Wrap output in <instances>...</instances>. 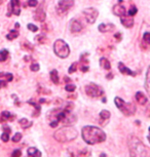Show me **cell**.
Instances as JSON below:
<instances>
[{
  "label": "cell",
  "mask_w": 150,
  "mask_h": 157,
  "mask_svg": "<svg viewBox=\"0 0 150 157\" xmlns=\"http://www.w3.org/2000/svg\"><path fill=\"white\" fill-rule=\"evenodd\" d=\"M100 157H107V155H106L105 153H102L101 155H100Z\"/></svg>",
  "instance_id": "681fc988"
},
{
  "label": "cell",
  "mask_w": 150,
  "mask_h": 157,
  "mask_svg": "<svg viewBox=\"0 0 150 157\" xmlns=\"http://www.w3.org/2000/svg\"><path fill=\"white\" fill-rule=\"evenodd\" d=\"M39 65H38L37 63H33V64H31V66H30V69L31 71H33V72H37L38 70H39Z\"/></svg>",
  "instance_id": "d590c367"
},
{
  "label": "cell",
  "mask_w": 150,
  "mask_h": 157,
  "mask_svg": "<svg viewBox=\"0 0 150 157\" xmlns=\"http://www.w3.org/2000/svg\"><path fill=\"white\" fill-rule=\"evenodd\" d=\"M1 140L4 142V143H7L8 141H10V134H7V132H4L1 135Z\"/></svg>",
  "instance_id": "e575fe53"
},
{
  "label": "cell",
  "mask_w": 150,
  "mask_h": 157,
  "mask_svg": "<svg viewBox=\"0 0 150 157\" xmlns=\"http://www.w3.org/2000/svg\"><path fill=\"white\" fill-rule=\"evenodd\" d=\"M49 76H51V79L52 81V83L54 84H59V74H58V71L57 70H52L51 73H49Z\"/></svg>",
  "instance_id": "cb8c5ba5"
},
{
  "label": "cell",
  "mask_w": 150,
  "mask_h": 157,
  "mask_svg": "<svg viewBox=\"0 0 150 157\" xmlns=\"http://www.w3.org/2000/svg\"><path fill=\"white\" fill-rule=\"evenodd\" d=\"M65 90H66V91H68V93H73V91L76 90V86L74 84L69 83V84H66Z\"/></svg>",
  "instance_id": "1f68e13d"
},
{
  "label": "cell",
  "mask_w": 150,
  "mask_h": 157,
  "mask_svg": "<svg viewBox=\"0 0 150 157\" xmlns=\"http://www.w3.org/2000/svg\"><path fill=\"white\" fill-rule=\"evenodd\" d=\"M54 52L57 57L66 59L70 55V47L64 40L58 39L54 43Z\"/></svg>",
  "instance_id": "5b68a950"
},
{
  "label": "cell",
  "mask_w": 150,
  "mask_h": 157,
  "mask_svg": "<svg viewBox=\"0 0 150 157\" xmlns=\"http://www.w3.org/2000/svg\"><path fill=\"white\" fill-rule=\"evenodd\" d=\"M2 129H3L4 132H7V134H10L11 132V129L10 126H6V125H3L2 126Z\"/></svg>",
  "instance_id": "b9f144b4"
},
{
  "label": "cell",
  "mask_w": 150,
  "mask_h": 157,
  "mask_svg": "<svg viewBox=\"0 0 150 157\" xmlns=\"http://www.w3.org/2000/svg\"><path fill=\"white\" fill-rule=\"evenodd\" d=\"M8 57V50L7 49H2L0 52V62H5Z\"/></svg>",
  "instance_id": "484cf974"
},
{
  "label": "cell",
  "mask_w": 150,
  "mask_h": 157,
  "mask_svg": "<svg viewBox=\"0 0 150 157\" xmlns=\"http://www.w3.org/2000/svg\"><path fill=\"white\" fill-rule=\"evenodd\" d=\"M80 70H81V72H87L89 71V67L87 66H85V65H81V67H80Z\"/></svg>",
  "instance_id": "7bdbcfd3"
},
{
  "label": "cell",
  "mask_w": 150,
  "mask_h": 157,
  "mask_svg": "<svg viewBox=\"0 0 150 157\" xmlns=\"http://www.w3.org/2000/svg\"><path fill=\"white\" fill-rule=\"evenodd\" d=\"M114 103H115L116 107L119 109L120 112L125 116H132V115L136 113V106L133 103H125L121 98L118 97L114 99Z\"/></svg>",
  "instance_id": "277c9868"
},
{
  "label": "cell",
  "mask_w": 150,
  "mask_h": 157,
  "mask_svg": "<svg viewBox=\"0 0 150 157\" xmlns=\"http://www.w3.org/2000/svg\"><path fill=\"white\" fill-rule=\"evenodd\" d=\"M22 134H21V132H17L16 135L13 136V138H11V141L13 142V143H19V142L22 140Z\"/></svg>",
  "instance_id": "4dcf8cb0"
},
{
  "label": "cell",
  "mask_w": 150,
  "mask_h": 157,
  "mask_svg": "<svg viewBox=\"0 0 150 157\" xmlns=\"http://www.w3.org/2000/svg\"><path fill=\"white\" fill-rule=\"evenodd\" d=\"M84 90L85 94L90 98H100L104 94V90L102 88V86H100V85L96 83H93V82L85 85Z\"/></svg>",
  "instance_id": "8992f818"
},
{
  "label": "cell",
  "mask_w": 150,
  "mask_h": 157,
  "mask_svg": "<svg viewBox=\"0 0 150 157\" xmlns=\"http://www.w3.org/2000/svg\"><path fill=\"white\" fill-rule=\"evenodd\" d=\"M14 116L11 115L8 111H3L0 115V122H3V121H7V120H13Z\"/></svg>",
  "instance_id": "ffe728a7"
},
{
  "label": "cell",
  "mask_w": 150,
  "mask_h": 157,
  "mask_svg": "<svg viewBox=\"0 0 150 157\" xmlns=\"http://www.w3.org/2000/svg\"><path fill=\"white\" fill-rule=\"evenodd\" d=\"M147 139H148V141H149V143H150V127H149V136L147 137Z\"/></svg>",
  "instance_id": "f907efd6"
},
{
  "label": "cell",
  "mask_w": 150,
  "mask_h": 157,
  "mask_svg": "<svg viewBox=\"0 0 150 157\" xmlns=\"http://www.w3.org/2000/svg\"><path fill=\"white\" fill-rule=\"evenodd\" d=\"M6 86H7V81L0 79V90H1V88H3V87H6Z\"/></svg>",
  "instance_id": "60d3db41"
},
{
  "label": "cell",
  "mask_w": 150,
  "mask_h": 157,
  "mask_svg": "<svg viewBox=\"0 0 150 157\" xmlns=\"http://www.w3.org/2000/svg\"><path fill=\"white\" fill-rule=\"evenodd\" d=\"M99 117H100V124L101 125H105L110 118V112L107 110H102L100 112Z\"/></svg>",
  "instance_id": "5bb4252c"
},
{
  "label": "cell",
  "mask_w": 150,
  "mask_h": 157,
  "mask_svg": "<svg viewBox=\"0 0 150 157\" xmlns=\"http://www.w3.org/2000/svg\"><path fill=\"white\" fill-rule=\"evenodd\" d=\"M100 66H101V68H103L104 70H108V71H109L111 69L110 62L108 61L106 58H101V59H100Z\"/></svg>",
  "instance_id": "44dd1931"
},
{
  "label": "cell",
  "mask_w": 150,
  "mask_h": 157,
  "mask_svg": "<svg viewBox=\"0 0 150 157\" xmlns=\"http://www.w3.org/2000/svg\"><path fill=\"white\" fill-rule=\"evenodd\" d=\"M8 13H6L7 17H10L11 14L14 16H20L21 14V2L20 0H10L8 3Z\"/></svg>",
  "instance_id": "ba28073f"
},
{
  "label": "cell",
  "mask_w": 150,
  "mask_h": 157,
  "mask_svg": "<svg viewBox=\"0 0 150 157\" xmlns=\"http://www.w3.org/2000/svg\"><path fill=\"white\" fill-rule=\"evenodd\" d=\"M114 28H115V26L113 24H100L98 27L99 31L101 33H108V32L113 31Z\"/></svg>",
  "instance_id": "9a60e30c"
},
{
  "label": "cell",
  "mask_w": 150,
  "mask_h": 157,
  "mask_svg": "<svg viewBox=\"0 0 150 157\" xmlns=\"http://www.w3.org/2000/svg\"><path fill=\"white\" fill-rule=\"evenodd\" d=\"M89 156H90V151H89L87 149L80 150L78 152V157H89Z\"/></svg>",
  "instance_id": "f546056e"
},
{
  "label": "cell",
  "mask_w": 150,
  "mask_h": 157,
  "mask_svg": "<svg viewBox=\"0 0 150 157\" xmlns=\"http://www.w3.org/2000/svg\"><path fill=\"white\" fill-rule=\"evenodd\" d=\"M118 70H119V72L123 74V75H130V76H136V72H134V71H132L131 69H129L128 67L125 66L123 63H118Z\"/></svg>",
  "instance_id": "4fadbf2b"
},
{
  "label": "cell",
  "mask_w": 150,
  "mask_h": 157,
  "mask_svg": "<svg viewBox=\"0 0 150 157\" xmlns=\"http://www.w3.org/2000/svg\"><path fill=\"white\" fill-rule=\"evenodd\" d=\"M21 156H22V151L19 149L14 150L13 154H11V157H21Z\"/></svg>",
  "instance_id": "74e56055"
},
{
  "label": "cell",
  "mask_w": 150,
  "mask_h": 157,
  "mask_svg": "<svg viewBox=\"0 0 150 157\" xmlns=\"http://www.w3.org/2000/svg\"><path fill=\"white\" fill-rule=\"evenodd\" d=\"M27 28H28L30 31H32V32H37L38 30H39V28H38L37 26L33 25V24H28V25H27Z\"/></svg>",
  "instance_id": "d6a6232c"
},
{
  "label": "cell",
  "mask_w": 150,
  "mask_h": 157,
  "mask_svg": "<svg viewBox=\"0 0 150 157\" xmlns=\"http://www.w3.org/2000/svg\"><path fill=\"white\" fill-rule=\"evenodd\" d=\"M28 5L30 7H36L38 5V0H29Z\"/></svg>",
  "instance_id": "8d00e7d4"
},
{
  "label": "cell",
  "mask_w": 150,
  "mask_h": 157,
  "mask_svg": "<svg viewBox=\"0 0 150 157\" xmlns=\"http://www.w3.org/2000/svg\"><path fill=\"white\" fill-rule=\"evenodd\" d=\"M106 78H107V79H112V78H113V74H112V73L108 74V75L106 76Z\"/></svg>",
  "instance_id": "f6af8a7d"
},
{
  "label": "cell",
  "mask_w": 150,
  "mask_h": 157,
  "mask_svg": "<svg viewBox=\"0 0 150 157\" xmlns=\"http://www.w3.org/2000/svg\"><path fill=\"white\" fill-rule=\"evenodd\" d=\"M103 103H106V101H107V100H106V98H103Z\"/></svg>",
  "instance_id": "816d5d0a"
},
{
  "label": "cell",
  "mask_w": 150,
  "mask_h": 157,
  "mask_svg": "<svg viewBox=\"0 0 150 157\" xmlns=\"http://www.w3.org/2000/svg\"><path fill=\"white\" fill-rule=\"evenodd\" d=\"M5 79H6L7 82H10L13 81V75L11 73H5Z\"/></svg>",
  "instance_id": "f35d334b"
},
{
  "label": "cell",
  "mask_w": 150,
  "mask_h": 157,
  "mask_svg": "<svg viewBox=\"0 0 150 157\" xmlns=\"http://www.w3.org/2000/svg\"><path fill=\"white\" fill-rule=\"evenodd\" d=\"M74 5V0H60L56 6V10L59 14H64Z\"/></svg>",
  "instance_id": "52a82bcc"
},
{
  "label": "cell",
  "mask_w": 150,
  "mask_h": 157,
  "mask_svg": "<svg viewBox=\"0 0 150 157\" xmlns=\"http://www.w3.org/2000/svg\"><path fill=\"white\" fill-rule=\"evenodd\" d=\"M135 99H136V101L138 103L140 104V105H147L148 104V100H147L146 96L143 93H141V91H138V93L136 94V96H135Z\"/></svg>",
  "instance_id": "ac0fdd59"
},
{
  "label": "cell",
  "mask_w": 150,
  "mask_h": 157,
  "mask_svg": "<svg viewBox=\"0 0 150 157\" xmlns=\"http://www.w3.org/2000/svg\"><path fill=\"white\" fill-rule=\"evenodd\" d=\"M120 22H121V24L125 28H132L134 26L133 17H129V16L122 17H120Z\"/></svg>",
  "instance_id": "2e32d148"
},
{
  "label": "cell",
  "mask_w": 150,
  "mask_h": 157,
  "mask_svg": "<svg viewBox=\"0 0 150 157\" xmlns=\"http://www.w3.org/2000/svg\"><path fill=\"white\" fill-rule=\"evenodd\" d=\"M143 43L150 45V32H145L143 35Z\"/></svg>",
  "instance_id": "83f0119b"
},
{
  "label": "cell",
  "mask_w": 150,
  "mask_h": 157,
  "mask_svg": "<svg viewBox=\"0 0 150 157\" xmlns=\"http://www.w3.org/2000/svg\"><path fill=\"white\" fill-rule=\"evenodd\" d=\"M81 136L83 141L89 145H95L103 143L106 140V134L100 127L94 125H87L81 130Z\"/></svg>",
  "instance_id": "6da1fadb"
},
{
  "label": "cell",
  "mask_w": 150,
  "mask_h": 157,
  "mask_svg": "<svg viewBox=\"0 0 150 157\" xmlns=\"http://www.w3.org/2000/svg\"><path fill=\"white\" fill-rule=\"evenodd\" d=\"M46 19V13L44 10V7H43V4L40 5V7H38L36 10H35L34 13V20L37 21V22H41L43 23Z\"/></svg>",
  "instance_id": "8fae6325"
},
{
  "label": "cell",
  "mask_w": 150,
  "mask_h": 157,
  "mask_svg": "<svg viewBox=\"0 0 150 157\" xmlns=\"http://www.w3.org/2000/svg\"><path fill=\"white\" fill-rule=\"evenodd\" d=\"M28 156L27 157H41V152L37 148L35 147H30L27 151Z\"/></svg>",
  "instance_id": "d6986e66"
},
{
  "label": "cell",
  "mask_w": 150,
  "mask_h": 157,
  "mask_svg": "<svg viewBox=\"0 0 150 157\" xmlns=\"http://www.w3.org/2000/svg\"><path fill=\"white\" fill-rule=\"evenodd\" d=\"M22 48H23V49H29V50H32V49H33V46H32L30 43H23Z\"/></svg>",
  "instance_id": "ab89813d"
},
{
  "label": "cell",
  "mask_w": 150,
  "mask_h": 157,
  "mask_svg": "<svg viewBox=\"0 0 150 157\" xmlns=\"http://www.w3.org/2000/svg\"><path fill=\"white\" fill-rule=\"evenodd\" d=\"M76 69H77V63H73L71 66H70L69 68V70H68V73L69 74H72V73H74Z\"/></svg>",
  "instance_id": "836d02e7"
},
{
  "label": "cell",
  "mask_w": 150,
  "mask_h": 157,
  "mask_svg": "<svg viewBox=\"0 0 150 157\" xmlns=\"http://www.w3.org/2000/svg\"><path fill=\"white\" fill-rule=\"evenodd\" d=\"M64 81H66V82H70V81H71V79L68 78V77H64Z\"/></svg>",
  "instance_id": "bcb514c9"
},
{
  "label": "cell",
  "mask_w": 150,
  "mask_h": 157,
  "mask_svg": "<svg viewBox=\"0 0 150 157\" xmlns=\"http://www.w3.org/2000/svg\"><path fill=\"white\" fill-rule=\"evenodd\" d=\"M14 27H16V29H17L20 27V24L19 23H16V25H14Z\"/></svg>",
  "instance_id": "c3c4849f"
},
{
  "label": "cell",
  "mask_w": 150,
  "mask_h": 157,
  "mask_svg": "<svg viewBox=\"0 0 150 157\" xmlns=\"http://www.w3.org/2000/svg\"><path fill=\"white\" fill-rule=\"evenodd\" d=\"M145 90L147 91V94H149L150 97V66L147 69L146 72V79H145Z\"/></svg>",
  "instance_id": "7402d4cb"
},
{
  "label": "cell",
  "mask_w": 150,
  "mask_h": 157,
  "mask_svg": "<svg viewBox=\"0 0 150 157\" xmlns=\"http://www.w3.org/2000/svg\"><path fill=\"white\" fill-rule=\"evenodd\" d=\"M83 16L85 17V20L87 21V23L90 24H94L96 22V20L98 19L99 16V11L94 7H89L85 8L83 10Z\"/></svg>",
  "instance_id": "9c48e42d"
},
{
  "label": "cell",
  "mask_w": 150,
  "mask_h": 157,
  "mask_svg": "<svg viewBox=\"0 0 150 157\" xmlns=\"http://www.w3.org/2000/svg\"><path fill=\"white\" fill-rule=\"evenodd\" d=\"M121 2H122V0H119V3H117V4L114 5L113 10H113V13L115 14V16L120 17L128 16V13H126L125 7L121 4Z\"/></svg>",
  "instance_id": "30bf717a"
},
{
  "label": "cell",
  "mask_w": 150,
  "mask_h": 157,
  "mask_svg": "<svg viewBox=\"0 0 150 157\" xmlns=\"http://www.w3.org/2000/svg\"><path fill=\"white\" fill-rule=\"evenodd\" d=\"M114 37H115L118 41L121 40V34H120V33H116L115 35H114Z\"/></svg>",
  "instance_id": "ee69618b"
},
{
  "label": "cell",
  "mask_w": 150,
  "mask_h": 157,
  "mask_svg": "<svg viewBox=\"0 0 150 157\" xmlns=\"http://www.w3.org/2000/svg\"><path fill=\"white\" fill-rule=\"evenodd\" d=\"M137 11H138L137 7L135 6L134 4H132V5H131V8H130V10H129V11H128V16H129V17H134L135 14L137 13Z\"/></svg>",
  "instance_id": "f1b7e54d"
},
{
  "label": "cell",
  "mask_w": 150,
  "mask_h": 157,
  "mask_svg": "<svg viewBox=\"0 0 150 157\" xmlns=\"http://www.w3.org/2000/svg\"><path fill=\"white\" fill-rule=\"evenodd\" d=\"M78 136V132L75 127L66 125L61 128H59L54 134V138L59 143H67V142H72L75 140Z\"/></svg>",
  "instance_id": "3957f363"
},
{
  "label": "cell",
  "mask_w": 150,
  "mask_h": 157,
  "mask_svg": "<svg viewBox=\"0 0 150 157\" xmlns=\"http://www.w3.org/2000/svg\"><path fill=\"white\" fill-rule=\"evenodd\" d=\"M129 149H130L131 157H148L149 150L142 141L139 140L137 137L132 136L129 139Z\"/></svg>",
  "instance_id": "7a4b0ae2"
},
{
  "label": "cell",
  "mask_w": 150,
  "mask_h": 157,
  "mask_svg": "<svg viewBox=\"0 0 150 157\" xmlns=\"http://www.w3.org/2000/svg\"><path fill=\"white\" fill-rule=\"evenodd\" d=\"M19 123L20 125L22 126V128H29L30 126H32V124H33V122L32 121H29L28 119H26V118H22V119L19 120Z\"/></svg>",
  "instance_id": "603a6c76"
},
{
  "label": "cell",
  "mask_w": 150,
  "mask_h": 157,
  "mask_svg": "<svg viewBox=\"0 0 150 157\" xmlns=\"http://www.w3.org/2000/svg\"><path fill=\"white\" fill-rule=\"evenodd\" d=\"M45 102H46V101H45L44 99H40V100H39V103H40V104H43V103H45Z\"/></svg>",
  "instance_id": "7dc6e473"
},
{
  "label": "cell",
  "mask_w": 150,
  "mask_h": 157,
  "mask_svg": "<svg viewBox=\"0 0 150 157\" xmlns=\"http://www.w3.org/2000/svg\"><path fill=\"white\" fill-rule=\"evenodd\" d=\"M28 104H30V105H32L33 107L35 108V111H34V113H32V117H37V116H39L40 115V110H41V108H40V103L38 102H34V100H29Z\"/></svg>",
  "instance_id": "e0dca14e"
},
{
  "label": "cell",
  "mask_w": 150,
  "mask_h": 157,
  "mask_svg": "<svg viewBox=\"0 0 150 157\" xmlns=\"http://www.w3.org/2000/svg\"><path fill=\"white\" fill-rule=\"evenodd\" d=\"M69 28L72 33H78V32H80L82 30L83 26H82V24L79 22L78 20L72 19L69 23Z\"/></svg>",
  "instance_id": "7c38bea8"
},
{
  "label": "cell",
  "mask_w": 150,
  "mask_h": 157,
  "mask_svg": "<svg viewBox=\"0 0 150 157\" xmlns=\"http://www.w3.org/2000/svg\"><path fill=\"white\" fill-rule=\"evenodd\" d=\"M35 40L40 44H44L46 42V40H48V38H46L45 35H37L36 38H35Z\"/></svg>",
  "instance_id": "4316f807"
},
{
  "label": "cell",
  "mask_w": 150,
  "mask_h": 157,
  "mask_svg": "<svg viewBox=\"0 0 150 157\" xmlns=\"http://www.w3.org/2000/svg\"><path fill=\"white\" fill-rule=\"evenodd\" d=\"M19 37V31L16 30V29H13V30L10 31V33L6 35V39L7 40H13L16 39V38Z\"/></svg>",
  "instance_id": "d4e9b609"
}]
</instances>
